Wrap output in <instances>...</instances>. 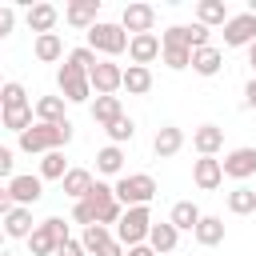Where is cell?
Instances as JSON below:
<instances>
[{"mask_svg": "<svg viewBox=\"0 0 256 256\" xmlns=\"http://www.w3.org/2000/svg\"><path fill=\"white\" fill-rule=\"evenodd\" d=\"M72 140V124L64 120V124H32L28 132H20V148L32 156V152H40V156H48V152H60L64 144Z\"/></svg>", "mask_w": 256, "mask_h": 256, "instance_id": "obj_1", "label": "cell"}, {"mask_svg": "<svg viewBox=\"0 0 256 256\" xmlns=\"http://www.w3.org/2000/svg\"><path fill=\"white\" fill-rule=\"evenodd\" d=\"M44 196V180L40 176H12L0 192V212H12V208H28Z\"/></svg>", "mask_w": 256, "mask_h": 256, "instance_id": "obj_2", "label": "cell"}, {"mask_svg": "<svg viewBox=\"0 0 256 256\" xmlns=\"http://www.w3.org/2000/svg\"><path fill=\"white\" fill-rule=\"evenodd\" d=\"M112 188H116V200H120L124 208H140V204H152V196H156V180H152L148 172H132V176H120Z\"/></svg>", "mask_w": 256, "mask_h": 256, "instance_id": "obj_3", "label": "cell"}, {"mask_svg": "<svg viewBox=\"0 0 256 256\" xmlns=\"http://www.w3.org/2000/svg\"><path fill=\"white\" fill-rule=\"evenodd\" d=\"M152 212H148V204H140V208H128L124 212V220L116 224V240L124 244V248H136V244H148V232H152Z\"/></svg>", "mask_w": 256, "mask_h": 256, "instance_id": "obj_4", "label": "cell"}, {"mask_svg": "<svg viewBox=\"0 0 256 256\" xmlns=\"http://www.w3.org/2000/svg\"><path fill=\"white\" fill-rule=\"evenodd\" d=\"M128 44H132V36H128L120 24H108V20H100L96 28H88V48H92V52H104V56H120Z\"/></svg>", "mask_w": 256, "mask_h": 256, "instance_id": "obj_5", "label": "cell"}, {"mask_svg": "<svg viewBox=\"0 0 256 256\" xmlns=\"http://www.w3.org/2000/svg\"><path fill=\"white\" fill-rule=\"evenodd\" d=\"M56 84H60V92H64V100L68 104H84L88 96H92V80H88V72L84 68H76V64H60V72H56Z\"/></svg>", "mask_w": 256, "mask_h": 256, "instance_id": "obj_6", "label": "cell"}, {"mask_svg": "<svg viewBox=\"0 0 256 256\" xmlns=\"http://www.w3.org/2000/svg\"><path fill=\"white\" fill-rule=\"evenodd\" d=\"M88 80H92V92H96V96H116V92L124 88V68L112 64V60H100V64L88 72Z\"/></svg>", "mask_w": 256, "mask_h": 256, "instance_id": "obj_7", "label": "cell"}, {"mask_svg": "<svg viewBox=\"0 0 256 256\" xmlns=\"http://www.w3.org/2000/svg\"><path fill=\"white\" fill-rule=\"evenodd\" d=\"M224 44H228V48H248V44H256V16H252V12H236V16L224 24Z\"/></svg>", "mask_w": 256, "mask_h": 256, "instance_id": "obj_8", "label": "cell"}, {"mask_svg": "<svg viewBox=\"0 0 256 256\" xmlns=\"http://www.w3.org/2000/svg\"><path fill=\"white\" fill-rule=\"evenodd\" d=\"M152 24H156V8L152 4H128L120 12V28L128 36H144V32H152Z\"/></svg>", "mask_w": 256, "mask_h": 256, "instance_id": "obj_9", "label": "cell"}, {"mask_svg": "<svg viewBox=\"0 0 256 256\" xmlns=\"http://www.w3.org/2000/svg\"><path fill=\"white\" fill-rule=\"evenodd\" d=\"M192 184H196L200 192H216V188L224 184V164H220L216 156H200V160L192 164Z\"/></svg>", "mask_w": 256, "mask_h": 256, "instance_id": "obj_10", "label": "cell"}, {"mask_svg": "<svg viewBox=\"0 0 256 256\" xmlns=\"http://www.w3.org/2000/svg\"><path fill=\"white\" fill-rule=\"evenodd\" d=\"M156 56H164V40L156 36V32H144V36H132V44H128V60L132 64H140V68H148Z\"/></svg>", "mask_w": 256, "mask_h": 256, "instance_id": "obj_11", "label": "cell"}, {"mask_svg": "<svg viewBox=\"0 0 256 256\" xmlns=\"http://www.w3.org/2000/svg\"><path fill=\"white\" fill-rule=\"evenodd\" d=\"M224 176H232V180H248L252 172H256V148H232V152H224Z\"/></svg>", "mask_w": 256, "mask_h": 256, "instance_id": "obj_12", "label": "cell"}, {"mask_svg": "<svg viewBox=\"0 0 256 256\" xmlns=\"http://www.w3.org/2000/svg\"><path fill=\"white\" fill-rule=\"evenodd\" d=\"M96 12H100V0H76V4H68L64 8V20L72 24V28H96L100 20H96Z\"/></svg>", "mask_w": 256, "mask_h": 256, "instance_id": "obj_13", "label": "cell"}, {"mask_svg": "<svg viewBox=\"0 0 256 256\" xmlns=\"http://www.w3.org/2000/svg\"><path fill=\"white\" fill-rule=\"evenodd\" d=\"M192 148H196L200 156H216V152L224 148V128H216V124L192 128Z\"/></svg>", "mask_w": 256, "mask_h": 256, "instance_id": "obj_14", "label": "cell"}, {"mask_svg": "<svg viewBox=\"0 0 256 256\" xmlns=\"http://www.w3.org/2000/svg\"><path fill=\"white\" fill-rule=\"evenodd\" d=\"M24 20H28V28H32L36 36H48V32L56 28V20H60V8H56V4H32Z\"/></svg>", "mask_w": 256, "mask_h": 256, "instance_id": "obj_15", "label": "cell"}, {"mask_svg": "<svg viewBox=\"0 0 256 256\" xmlns=\"http://www.w3.org/2000/svg\"><path fill=\"white\" fill-rule=\"evenodd\" d=\"M184 148V132L176 128V124H164L160 132H156V140H152V152L160 156V160H168V156H176Z\"/></svg>", "mask_w": 256, "mask_h": 256, "instance_id": "obj_16", "label": "cell"}, {"mask_svg": "<svg viewBox=\"0 0 256 256\" xmlns=\"http://www.w3.org/2000/svg\"><path fill=\"white\" fill-rule=\"evenodd\" d=\"M36 228H32V208H12V212H4V236H12V240H28Z\"/></svg>", "mask_w": 256, "mask_h": 256, "instance_id": "obj_17", "label": "cell"}, {"mask_svg": "<svg viewBox=\"0 0 256 256\" xmlns=\"http://www.w3.org/2000/svg\"><path fill=\"white\" fill-rule=\"evenodd\" d=\"M176 240H180V228H176L172 220H160V224H152V232H148V244H152L156 256H160V252H172Z\"/></svg>", "mask_w": 256, "mask_h": 256, "instance_id": "obj_18", "label": "cell"}, {"mask_svg": "<svg viewBox=\"0 0 256 256\" xmlns=\"http://www.w3.org/2000/svg\"><path fill=\"white\" fill-rule=\"evenodd\" d=\"M120 116H124V108H120V96H96V100H92V120H96L100 128L116 124Z\"/></svg>", "mask_w": 256, "mask_h": 256, "instance_id": "obj_19", "label": "cell"}, {"mask_svg": "<svg viewBox=\"0 0 256 256\" xmlns=\"http://www.w3.org/2000/svg\"><path fill=\"white\" fill-rule=\"evenodd\" d=\"M168 220H172V224H176L180 232H196V224L204 220V212H200V208H196L192 200H176V204H172V216H168Z\"/></svg>", "mask_w": 256, "mask_h": 256, "instance_id": "obj_20", "label": "cell"}, {"mask_svg": "<svg viewBox=\"0 0 256 256\" xmlns=\"http://www.w3.org/2000/svg\"><path fill=\"white\" fill-rule=\"evenodd\" d=\"M232 16H228V4L224 0H200L196 4V24H204V28H212V24H228Z\"/></svg>", "mask_w": 256, "mask_h": 256, "instance_id": "obj_21", "label": "cell"}, {"mask_svg": "<svg viewBox=\"0 0 256 256\" xmlns=\"http://www.w3.org/2000/svg\"><path fill=\"white\" fill-rule=\"evenodd\" d=\"M220 68H224V52H220V48H196V52H192V72L216 76Z\"/></svg>", "mask_w": 256, "mask_h": 256, "instance_id": "obj_22", "label": "cell"}, {"mask_svg": "<svg viewBox=\"0 0 256 256\" xmlns=\"http://www.w3.org/2000/svg\"><path fill=\"white\" fill-rule=\"evenodd\" d=\"M64 96H40L36 100V124H64Z\"/></svg>", "mask_w": 256, "mask_h": 256, "instance_id": "obj_23", "label": "cell"}, {"mask_svg": "<svg viewBox=\"0 0 256 256\" xmlns=\"http://www.w3.org/2000/svg\"><path fill=\"white\" fill-rule=\"evenodd\" d=\"M60 184H64V196H72V200H84V196L92 192V184H96V180H92V172H88V168H72V172H68Z\"/></svg>", "mask_w": 256, "mask_h": 256, "instance_id": "obj_24", "label": "cell"}, {"mask_svg": "<svg viewBox=\"0 0 256 256\" xmlns=\"http://www.w3.org/2000/svg\"><path fill=\"white\" fill-rule=\"evenodd\" d=\"M32 52H36V60H40V64H56V60L64 56V40H60L56 32H48V36H36Z\"/></svg>", "mask_w": 256, "mask_h": 256, "instance_id": "obj_25", "label": "cell"}, {"mask_svg": "<svg viewBox=\"0 0 256 256\" xmlns=\"http://www.w3.org/2000/svg\"><path fill=\"white\" fill-rule=\"evenodd\" d=\"M124 88H128V96H144V92H152V68L128 64V68H124Z\"/></svg>", "mask_w": 256, "mask_h": 256, "instance_id": "obj_26", "label": "cell"}, {"mask_svg": "<svg viewBox=\"0 0 256 256\" xmlns=\"http://www.w3.org/2000/svg\"><path fill=\"white\" fill-rule=\"evenodd\" d=\"M196 244H204V248H216L220 240H224V220L220 216H204L200 224H196Z\"/></svg>", "mask_w": 256, "mask_h": 256, "instance_id": "obj_27", "label": "cell"}, {"mask_svg": "<svg viewBox=\"0 0 256 256\" xmlns=\"http://www.w3.org/2000/svg\"><path fill=\"white\" fill-rule=\"evenodd\" d=\"M120 168H124V148H120V144H108V148L96 152V172H104V176H120Z\"/></svg>", "mask_w": 256, "mask_h": 256, "instance_id": "obj_28", "label": "cell"}, {"mask_svg": "<svg viewBox=\"0 0 256 256\" xmlns=\"http://www.w3.org/2000/svg\"><path fill=\"white\" fill-rule=\"evenodd\" d=\"M32 116H36V104H24V108H4V128L8 132H28L32 128Z\"/></svg>", "mask_w": 256, "mask_h": 256, "instance_id": "obj_29", "label": "cell"}, {"mask_svg": "<svg viewBox=\"0 0 256 256\" xmlns=\"http://www.w3.org/2000/svg\"><path fill=\"white\" fill-rule=\"evenodd\" d=\"M116 236L104 228V224H92V228H84V236H80V244H84V252H92V256H100L108 244H112Z\"/></svg>", "mask_w": 256, "mask_h": 256, "instance_id": "obj_30", "label": "cell"}, {"mask_svg": "<svg viewBox=\"0 0 256 256\" xmlns=\"http://www.w3.org/2000/svg\"><path fill=\"white\" fill-rule=\"evenodd\" d=\"M228 212H236V216L256 212V188H248V184L232 188V192H228Z\"/></svg>", "mask_w": 256, "mask_h": 256, "instance_id": "obj_31", "label": "cell"}, {"mask_svg": "<svg viewBox=\"0 0 256 256\" xmlns=\"http://www.w3.org/2000/svg\"><path fill=\"white\" fill-rule=\"evenodd\" d=\"M28 248H32V256H56V248H60V240L44 228V224H36V232L28 236Z\"/></svg>", "mask_w": 256, "mask_h": 256, "instance_id": "obj_32", "label": "cell"}, {"mask_svg": "<svg viewBox=\"0 0 256 256\" xmlns=\"http://www.w3.org/2000/svg\"><path fill=\"white\" fill-rule=\"evenodd\" d=\"M72 168H68V160H64V152H48L44 160H40V180H64Z\"/></svg>", "mask_w": 256, "mask_h": 256, "instance_id": "obj_33", "label": "cell"}, {"mask_svg": "<svg viewBox=\"0 0 256 256\" xmlns=\"http://www.w3.org/2000/svg\"><path fill=\"white\" fill-rule=\"evenodd\" d=\"M0 104H4V108H24V104H28V96H24V84L8 80V84L0 88Z\"/></svg>", "mask_w": 256, "mask_h": 256, "instance_id": "obj_34", "label": "cell"}, {"mask_svg": "<svg viewBox=\"0 0 256 256\" xmlns=\"http://www.w3.org/2000/svg\"><path fill=\"white\" fill-rule=\"evenodd\" d=\"M104 132H108V140H112V144H128V140L136 136V124H132L128 116H120V120H116V124H108Z\"/></svg>", "mask_w": 256, "mask_h": 256, "instance_id": "obj_35", "label": "cell"}, {"mask_svg": "<svg viewBox=\"0 0 256 256\" xmlns=\"http://www.w3.org/2000/svg\"><path fill=\"white\" fill-rule=\"evenodd\" d=\"M160 40H164V48H192L188 44V24H172L168 32H160Z\"/></svg>", "mask_w": 256, "mask_h": 256, "instance_id": "obj_36", "label": "cell"}, {"mask_svg": "<svg viewBox=\"0 0 256 256\" xmlns=\"http://www.w3.org/2000/svg\"><path fill=\"white\" fill-rule=\"evenodd\" d=\"M64 60H68V64H76V68H84V72H92V68L100 64V60H96V52H92L88 44H84V48H72Z\"/></svg>", "mask_w": 256, "mask_h": 256, "instance_id": "obj_37", "label": "cell"}, {"mask_svg": "<svg viewBox=\"0 0 256 256\" xmlns=\"http://www.w3.org/2000/svg\"><path fill=\"white\" fill-rule=\"evenodd\" d=\"M164 64H168L172 72L192 68V48H164Z\"/></svg>", "mask_w": 256, "mask_h": 256, "instance_id": "obj_38", "label": "cell"}, {"mask_svg": "<svg viewBox=\"0 0 256 256\" xmlns=\"http://www.w3.org/2000/svg\"><path fill=\"white\" fill-rule=\"evenodd\" d=\"M188 44H192V52L196 48H212V32L204 24H188Z\"/></svg>", "mask_w": 256, "mask_h": 256, "instance_id": "obj_39", "label": "cell"}, {"mask_svg": "<svg viewBox=\"0 0 256 256\" xmlns=\"http://www.w3.org/2000/svg\"><path fill=\"white\" fill-rule=\"evenodd\" d=\"M44 228H48V232H52L60 244H64V240H72V236H68V224H64L60 216H48V220H44Z\"/></svg>", "mask_w": 256, "mask_h": 256, "instance_id": "obj_40", "label": "cell"}, {"mask_svg": "<svg viewBox=\"0 0 256 256\" xmlns=\"http://www.w3.org/2000/svg\"><path fill=\"white\" fill-rule=\"evenodd\" d=\"M12 24H16V12H12V4H4V8H0V36H8Z\"/></svg>", "mask_w": 256, "mask_h": 256, "instance_id": "obj_41", "label": "cell"}, {"mask_svg": "<svg viewBox=\"0 0 256 256\" xmlns=\"http://www.w3.org/2000/svg\"><path fill=\"white\" fill-rule=\"evenodd\" d=\"M12 164H16L12 160V148H0V176L4 180H12Z\"/></svg>", "mask_w": 256, "mask_h": 256, "instance_id": "obj_42", "label": "cell"}, {"mask_svg": "<svg viewBox=\"0 0 256 256\" xmlns=\"http://www.w3.org/2000/svg\"><path fill=\"white\" fill-rule=\"evenodd\" d=\"M56 256H84V244H80V240H64V244L56 248Z\"/></svg>", "mask_w": 256, "mask_h": 256, "instance_id": "obj_43", "label": "cell"}, {"mask_svg": "<svg viewBox=\"0 0 256 256\" xmlns=\"http://www.w3.org/2000/svg\"><path fill=\"white\" fill-rule=\"evenodd\" d=\"M244 108H256V80L244 84Z\"/></svg>", "mask_w": 256, "mask_h": 256, "instance_id": "obj_44", "label": "cell"}, {"mask_svg": "<svg viewBox=\"0 0 256 256\" xmlns=\"http://www.w3.org/2000/svg\"><path fill=\"white\" fill-rule=\"evenodd\" d=\"M100 256H128V252H124V244H120V240H112V244H108Z\"/></svg>", "mask_w": 256, "mask_h": 256, "instance_id": "obj_45", "label": "cell"}, {"mask_svg": "<svg viewBox=\"0 0 256 256\" xmlns=\"http://www.w3.org/2000/svg\"><path fill=\"white\" fill-rule=\"evenodd\" d=\"M128 256H156V252H152V244H136V248H128Z\"/></svg>", "mask_w": 256, "mask_h": 256, "instance_id": "obj_46", "label": "cell"}, {"mask_svg": "<svg viewBox=\"0 0 256 256\" xmlns=\"http://www.w3.org/2000/svg\"><path fill=\"white\" fill-rule=\"evenodd\" d=\"M248 64L256 68V44H248Z\"/></svg>", "mask_w": 256, "mask_h": 256, "instance_id": "obj_47", "label": "cell"}, {"mask_svg": "<svg viewBox=\"0 0 256 256\" xmlns=\"http://www.w3.org/2000/svg\"><path fill=\"white\" fill-rule=\"evenodd\" d=\"M248 12H252V16H256V0H248Z\"/></svg>", "mask_w": 256, "mask_h": 256, "instance_id": "obj_48", "label": "cell"}, {"mask_svg": "<svg viewBox=\"0 0 256 256\" xmlns=\"http://www.w3.org/2000/svg\"><path fill=\"white\" fill-rule=\"evenodd\" d=\"M0 256H12V252H0Z\"/></svg>", "mask_w": 256, "mask_h": 256, "instance_id": "obj_49", "label": "cell"}]
</instances>
